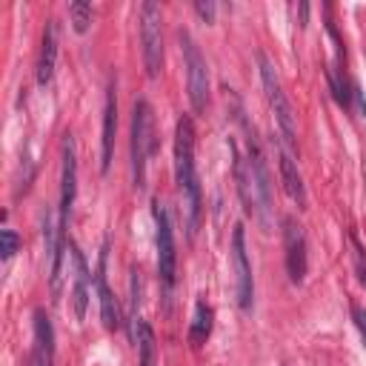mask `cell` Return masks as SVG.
<instances>
[{
	"instance_id": "cell-2",
	"label": "cell",
	"mask_w": 366,
	"mask_h": 366,
	"mask_svg": "<svg viewBox=\"0 0 366 366\" xmlns=\"http://www.w3.org/2000/svg\"><path fill=\"white\" fill-rule=\"evenodd\" d=\"M238 120L243 132H247V163H249V172H252V194H255V212L260 215V224L263 229L269 232L272 226V181H269V166H266L263 158V146L258 140L255 126H249V120L243 117V109H238Z\"/></svg>"
},
{
	"instance_id": "cell-8",
	"label": "cell",
	"mask_w": 366,
	"mask_h": 366,
	"mask_svg": "<svg viewBox=\"0 0 366 366\" xmlns=\"http://www.w3.org/2000/svg\"><path fill=\"white\" fill-rule=\"evenodd\" d=\"M232 266H235L238 306H240V312H252L255 281H252V266H249V255H247V232H243V224H238L232 232Z\"/></svg>"
},
{
	"instance_id": "cell-9",
	"label": "cell",
	"mask_w": 366,
	"mask_h": 366,
	"mask_svg": "<svg viewBox=\"0 0 366 366\" xmlns=\"http://www.w3.org/2000/svg\"><path fill=\"white\" fill-rule=\"evenodd\" d=\"M283 249H286V275L295 286H301L306 281V269H309L306 232L292 215L283 217Z\"/></svg>"
},
{
	"instance_id": "cell-15",
	"label": "cell",
	"mask_w": 366,
	"mask_h": 366,
	"mask_svg": "<svg viewBox=\"0 0 366 366\" xmlns=\"http://www.w3.org/2000/svg\"><path fill=\"white\" fill-rule=\"evenodd\" d=\"M58 20H46L43 38H40V58H38V83L49 86L55 78V66H58Z\"/></svg>"
},
{
	"instance_id": "cell-1",
	"label": "cell",
	"mask_w": 366,
	"mask_h": 366,
	"mask_svg": "<svg viewBox=\"0 0 366 366\" xmlns=\"http://www.w3.org/2000/svg\"><path fill=\"white\" fill-rule=\"evenodd\" d=\"M175 183H178V192L183 198L186 232H189V238H194L201 229L203 201H201L198 163H194V124H192L189 115H183L175 126Z\"/></svg>"
},
{
	"instance_id": "cell-26",
	"label": "cell",
	"mask_w": 366,
	"mask_h": 366,
	"mask_svg": "<svg viewBox=\"0 0 366 366\" xmlns=\"http://www.w3.org/2000/svg\"><path fill=\"white\" fill-rule=\"evenodd\" d=\"M306 15H309V6L301 3V26H306Z\"/></svg>"
},
{
	"instance_id": "cell-14",
	"label": "cell",
	"mask_w": 366,
	"mask_h": 366,
	"mask_svg": "<svg viewBox=\"0 0 366 366\" xmlns=\"http://www.w3.org/2000/svg\"><path fill=\"white\" fill-rule=\"evenodd\" d=\"M275 146H278V169H281L283 192L289 194V201L295 203L298 209H306V186H303V178H301V172H298L295 155H292L289 149H283L281 140H278Z\"/></svg>"
},
{
	"instance_id": "cell-5",
	"label": "cell",
	"mask_w": 366,
	"mask_h": 366,
	"mask_svg": "<svg viewBox=\"0 0 366 366\" xmlns=\"http://www.w3.org/2000/svg\"><path fill=\"white\" fill-rule=\"evenodd\" d=\"M155 149V117L146 101H135L132 106V183L138 189L146 186V169Z\"/></svg>"
},
{
	"instance_id": "cell-13",
	"label": "cell",
	"mask_w": 366,
	"mask_h": 366,
	"mask_svg": "<svg viewBox=\"0 0 366 366\" xmlns=\"http://www.w3.org/2000/svg\"><path fill=\"white\" fill-rule=\"evenodd\" d=\"M115 135H117V81L112 78L106 86V106H103V135H101V172H109L112 152H115Z\"/></svg>"
},
{
	"instance_id": "cell-11",
	"label": "cell",
	"mask_w": 366,
	"mask_h": 366,
	"mask_svg": "<svg viewBox=\"0 0 366 366\" xmlns=\"http://www.w3.org/2000/svg\"><path fill=\"white\" fill-rule=\"evenodd\" d=\"M106 266H109V243H103L101 249V260H97V275H94V286H97V298H101V321L109 332L120 329V306L115 292L109 289V278H106Z\"/></svg>"
},
{
	"instance_id": "cell-7",
	"label": "cell",
	"mask_w": 366,
	"mask_h": 366,
	"mask_svg": "<svg viewBox=\"0 0 366 366\" xmlns=\"http://www.w3.org/2000/svg\"><path fill=\"white\" fill-rule=\"evenodd\" d=\"M140 43H143V69L146 78L155 81L163 69V15L160 6L146 0L140 6Z\"/></svg>"
},
{
	"instance_id": "cell-25",
	"label": "cell",
	"mask_w": 366,
	"mask_h": 366,
	"mask_svg": "<svg viewBox=\"0 0 366 366\" xmlns=\"http://www.w3.org/2000/svg\"><path fill=\"white\" fill-rule=\"evenodd\" d=\"M32 366H52V363H49V360H46L40 352H35V355H32Z\"/></svg>"
},
{
	"instance_id": "cell-10",
	"label": "cell",
	"mask_w": 366,
	"mask_h": 366,
	"mask_svg": "<svg viewBox=\"0 0 366 366\" xmlns=\"http://www.w3.org/2000/svg\"><path fill=\"white\" fill-rule=\"evenodd\" d=\"M78 198V149L75 138H63V163H60V235L69 229V215Z\"/></svg>"
},
{
	"instance_id": "cell-12",
	"label": "cell",
	"mask_w": 366,
	"mask_h": 366,
	"mask_svg": "<svg viewBox=\"0 0 366 366\" xmlns=\"http://www.w3.org/2000/svg\"><path fill=\"white\" fill-rule=\"evenodd\" d=\"M69 258H72V309H75V321L81 324L89 309V266L78 243H69Z\"/></svg>"
},
{
	"instance_id": "cell-24",
	"label": "cell",
	"mask_w": 366,
	"mask_h": 366,
	"mask_svg": "<svg viewBox=\"0 0 366 366\" xmlns=\"http://www.w3.org/2000/svg\"><path fill=\"white\" fill-rule=\"evenodd\" d=\"M352 315H355V324H358V332H360V338H363V347H366V309H360V306H355V309H352Z\"/></svg>"
},
{
	"instance_id": "cell-6",
	"label": "cell",
	"mask_w": 366,
	"mask_h": 366,
	"mask_svg": "<svg viewBox=\"0 0 366 366\" xmlns=\"http://www.w3.org/2000/svg\"><path fill=\"white\" fill-rule=\"evenodd\" d=\"M181 40V55H183V66H186V86H189V103L194 112H206L209 106V69H206V58L201 55L194 38L181 29L178 32Z\"/></svg>"
},
{
	"instance_id": "cell-23",
	"label": "cell",
	"mask_w": 366,
	"mask_h": 366,
	"mask_svg": "<svg viewBox=\"0 0 366 366\" xmlns=\"http://www.w3.org/2000/svg\"><path fill=\"white\" fill-rule=\"evenodd\" d=\"M355 269H358V278H360V283L366 286V258H363V249L355 243Z\"/></svg>"
},
{
	"instance_id": "cell-20",
	"label": "cell",
	"mask_w": 366,
	"mask_h": 366,
	"mask_svg": "<svg viewBox=\"0 0 366 366\" xmlns=\"http://www.w3.org/2000/svg\"><path fill=\"white\" fill-rule=\"evenodd\" d=\"M92 3L86 0H75V3H69V20H72V29L78 35H86L89 26H92Z\"/></svg>"
},
{
	"instance_id": "cell-18",
	"label": "cell",
	"mask_w": 366,
	"mask_h": 366,
	"mask_svg": "<svg viewBox=\"0 0 366 366\" xmlns=\"http://www.w3.org/2000/svg\"><path fill=\"white\" fill-rule=\"evenodd\" d=\"M35 352H40L55 366V332H52V321H49V315L43 309H35Z\"/></svg>"
},
{
	"instance_id": "cell-17",
	"label": "cell",
	"mask_w": 366,
	"mask_h": 366,
	"mask_svg": "<svg viewBox=\"0 0 366 366\" xmlns=\"http://www.w3.org/2000/svg\"><path fill=\"white\" fill-rule=\"evenodd\" d=\"M132 340L138 347V366H155L158 363V340H155L152 324L138 318V324L132 329Z\"/></svg>"
},
{
	"instance_id": "cell-21",
	"label": "cell",
	"mask_w": 366,
	"mask_h": 366,
	"mask_svg": "<svg viewBox=\"0 0 366 366\" xmlns=\"http://www.w3.org/2000/svg\"><path fill=\"white\" fill-rule=\"evenodd\" d=\"M0 243H3V247H0V255H3V260H9L20 247V238L15 235V229H3L0 232Z\"/></svg>"
},
{
	"instance_id": "cell-3",
	"label": "cell",
	"mask_w": 366,
	"mask_h": 366,
	"mask_svg": "<svg viewBox=\"0 0 366 366\" xmlns=\"http://www.w3.org/2000/svg\"><path fill=\"white\" fill-rule=\"evenodd\" d=\"M258 66H260V83H263V92H266V101H269V109H272V115H275V126H278L281 146L295 155V152H298L295 115H292V106H289V97H286V92H283V83H281V78H278V72H275L272 60L266 58L263 52H258Z\"/></svg>"
},
{
	"instance_id": "cell-16",
	"label": "cell",
	"mask_w": 366,
	"mask_h": 366,
	"mask_svg": "<svg viewBox=\"0 0 366 366\" xmlns=\"http://www.w3.org/2000/svg\"><path fill=\"white\" fill-rule=\"evenodd\" d=\"M229 155H232V169H235V183H238V194H240V203L247 215H255V194H252V172H249V163L240 158L235 140H229Z\"/></svg>"
},
{
	"instance_id": "cell-4",
	"label": "cell",
	"mask_w": 366,
	"mask_h": 366,
	"mask_svg": "<svg viewBox=\"0 0 366 366\" xmlns=\"http://www.w3.org/2000/svg\"><path fill=\"white\" fill-rule=\"evenodd\" d=\"M152 217H155V240H158V278L160 289L169 301L178 281V247H175V229L169 209L160 201H152Z\"/></svg>"
},
{
	"instance_id": "cell-22",
	"label": "cell",
	"mask_w": 366,
	"mask_h": 366,
	"mask_svg": "<svg viewBox=\"0 0 366 366\" xmlns=\"http://www.w3.org/2000/svg\"><path fill=\"white\" fill-rule=\"evenodd\" d=\"M194 12H198V17H201L203 23H215L217 6L212 3V0H198V3H194Z\"/></svg>"
},
{
	"instance_id": "cell-19",
	"label": "cell",
	"mask_w": 366,
	"mask_h": 366,
	"mask_svg": "<svg viewBox=\"0 0 366 366\" xmlns=\"http://www.w3.org/2000/svg\"><path fill=\"white\" fill-rule=\"evenodd\" d=\"M212 335V309L203 298L194 301V315H192V326H189V344L192 347H203Z\"/></svg>"
}]
</instances>
